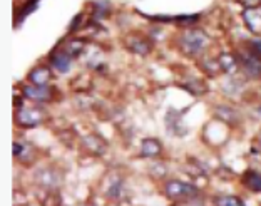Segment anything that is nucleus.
<instances>
[{
  "mask_svg": "<svg viewBox=\"0 0 261 206\" xmlns=\"http://www.w3.org/2000/svg\"><path fill=\"white\" fill-rule=\"evenodd\" d=\"M207 44V35L199 29H189L179 37L181 50L188 56H196L204 49Z\"/></svg>",
  "mask_w": 261,
  "mask_h": 206,
  "instance_id": "nucleus-1",
  "label": "nucleus"
},
{
  "mask_svg": "<svg viewBox=\"0 0 261 206\" xmlns=\"http://www.w3.org/2000/svg\"><path fill=\"white\" fill-rule=\"evenodd\" d=\"M238 61L241 64L243 70H245V74L250 79L261 78V56H258L256 52H253L251 49L241 52L238 56Z\"/></svg>",
  "mask_w": 261,
  "mask_h": 206,
  "instance_id": "nucleus-2",
  "label": "nucleus"
},
{
  "mask_svg": "<svg viewBox=\"0 0 261 206\" xmlns=\"http://www.w3.org/2000/svg\"><path fill=\"white\" fill-rule=\"evenodd\" d=\"M198 190L193 185L182 183V181L171 179L164 185V195L169 199H181V198H191L194 196Z\"/></svg>",
  "mask_w": 261,
  "mask_h": 206,
  "instance_id": "nucleus-3",
  "label": "nucleus"
},
{
  "mask_svg": "<svg viewBox=\"0 0 261 206\" xmlns=\"http://www.w3.org/2000/svg\"><path fill=\"white\" fill-rule=\"evenodd\" d=\"M44 121V111L37 108L19 109L15 114V122L22 127H35Z\"/></svg>",
  "mask_w": 261,
  "mask_h": 206,
  "instance_id": "nucleus-4",
  "label": "nucleus"
},
{
  "mask_svg": "<svg viewBox=\"0 0 261 206\" xmlns=\"http://www.w3.org/2000/svg\"><path fill=\"white\" fill-rule=\"evenodd\" d=\"M23 97L35 102H49L54 97V87L50 86H25L23 87Z\"/></svg>",
  "mask_w": 261,
  "mask_h": 206,
  "instance_id": "nucleus-5",
  "label": "nucleus"
},
{
  "mask_svg": "<svg viewBox=\"0 0 261 206\" xmlns=\"http://www.w3.org/2000/svg\"><path fill=\"white\" fill-rule=\"evenodd\" d=\"M61 174L57 173V169H50V168H42L35 173V183L39 186H42L44 190L50 191L57 188V185L61 183Z\"/></svg>",
  "mask_w": 261,
  "mask_h": 206,
  "instance_id": "nucleus-6",
  "label": "nucleus"
},
{
  "mask_svg": "<svg viewBox=\"0 0 261 206\" xmlns=\"http://www.w3.org/2000/svg\"><path fill=\"white\" fill-rule=\"evenodd\" d=\"M50 64L57 72L65 74V72H69L70 67H72V57H70L65 50L57 49V50H54V54L50 56Z\"/></svg>",
  "mask_w": 261,
  "mask_h": 206,
  "instance_id": "nucleus-7",
  "label": "nucleus"
},
{
  "mask_svg": "<svg viewBox=\"0 0 261 206\" xmlns=\"http://www.w3.org/2000/svg\"><path fill=\"white\" fill-rule=\"evenodd\" d=\"M126 45L130 52L141 54V56H146L147 52L151 50V44L147 42L144 37H141V35H130V37H127Z\"/></svg>",
  "mask_w": 261,
  "mask_h": 206,
  "instance_id": "nucleus-8",
  "label": "nucleus"
},
{
  "mask_svg": "<svg viewBox=\"0 0 261 206\" xmlns=\"http://www.w3.org/2000/svg\"><path fill=\"white\" fill-rule=\"evenodd\" d=\"M243 19L246 22V27L253 34H261V10L258 9H246L243 12Z\"/></svg>",
  "mask_w": 261,
  "mask_h": 206,
  "instance_id": "nucleus-9",
  "label": "nucleus"
},
{
  "mask_svg": "<svg viewBox=\"0 0 261 206\" xmlns=\"http://www.w3.org/2000/svg\"><path fill=\"white\" fill-rule=\"evenodd\" d=\"M218 62H219V66H221V70L226 74H234L240 67L238 57L234 54H231V52H221L218 57Z\"/></svg>",
  "mask_w": 261,
  "mask_h": 206,
  "instance_id": "nucleus-10",
  "label": "nucleus"
},
{
  "mask_svg": "<svg viewBox=\"0 0 261 206\" xmlns=\"http://www.w3.org/2000/svg\"><path fill=\"white\" fill-rule=\"evenodd\" d=\"M161 151H163V146L161 143H159L158 139H151V138H147L142 141V144H141V156H144V158H156L161 154Z\"/></svg>",
  "mask_w": 261,
  "mask_h": 206,
  "instance_id": "nucleus-11",
  "label": "nucleus"
},
{
  "mask_svg": "<svg viewBox=\"0 0 261 206\" xmlns=\"http://www.w3.org/2000/svg\"><path fill=\"white\" fill-rule=\"evenodd\" d=\"M243 185L253 193H261V173L254 171V169H248L243 174Z\"/></svg>",
  "mask_w": 261,
  "mask_h": 206,
  "instance_id": "nucleus-12",
  "label": "nucleus"
},
{
  "mask_svg": "<svg viewBox=\"0 0 261 206\" xmlns=\"http://www.w3.org/2000/svg\"><path fill=\"white\" fill-rule=\"evenodd\" d=\"M29 81H31L34 86H47V82L50 81L49 67H44V66L35 67L32 72L29 74Z\"/></svg>",
  "mask_w": 261,
  "mask_h": 206,
  "instance_id": "nucleus-13",
  "label": "nucleus"
},
{
  "mask_svg": "<svg viewBox=\"0 0 261 206\" xmlns=\"http://www.w3.org/2000/svg\"><path fill=\"white\" fill-rule=\"evenodd\" d=\"M185 89H188V92L194 94V96H201V94H206L207 92V86L204 84L203 81L193 78L191 81L185 84Z\"/></svg>",
  "mask_w": 261,
  "mask_h": 206,
  "instance_id": "nucleus-14",
  "label": "nucleus"
},
{
  "mask_svg": "<svg viewBox=\"0 0 261 206\" xmlns=\"http://www.w3.org/2000/svg\"><path fill=\"white\" fill-rule=\"evenodd\" d=\"M216 114H218L219 117H221V119L231 122V124H234V122H238V121H240V114L236 113L234 109L226 108V106H223V108L216 109Z\"/></svg>",
  "mask_w": 261,
  "mask_h": 206,
  "instance_id": "nucleus-15",
  "label": "nucleus"
},
{
  "mask_svg": "<svg viewBox=\"0 0 261 206\" xmlns=\"http://www.w3.org/2000/svg\"><path fill=\"white\" fill-rule=\"evenodd\" d=\"M216 206H245L238 196H221L215 201Z\"/></svg>",
  "mask_w": 261,
  "mask_h": 206,
  "instance_id": "nucleus-16",
  "label": "nucleus"
},
{
  "mask_svg": "<svg viewBox=\"0 0 261 206\" xmlns=\"http://www.w3.org/2000/svg\"><path fill=\"white\" fill-rule=\"evenodd\" d=\"M40 203H42V206H61V196H59L57 193L50 191L49 195H47V198L40 199Z\"/></svg>",
  "mask_w": 261,
  "mask_h": 206,
  "instance_id": "nucleus-17",
  "label": "nucleus"
},
{
  "mask_svg": "<svg viewBox=\"0 0 261 206\" xmlns=\"http://www.w3.org/2000/svg\"><path fill=\"white\" fill-rule=\"evenodd\" d=\"M203 64H204L203 69H204L210 75H215V74L218 72V70L221 69V66H219V62H218V59H216V61H204Z\"/></svg>",
  "mask_w": 261,
  "mask_h": 206,
  "instance_id": "nucleus-18",
  "label": "nucleus"
},
{
  "mask_svg": "<svg viewBox=\"0 0 261 206\" xmlns=\"http://www.w3.org/2000/svg\"><path fill=\"white\" fill-rule=\"evenodd\" d=\"M176 22H179L181 25H193L194 22L199 20V15H179V17H174Z\"/></svg>",
  "mask_w": 261,
  "mask_h": 206,
  "instance_id": "nucleus-19",
  "label": "nucleus"
},
{
  "mask_svg": "<svg viewBox=\"0 0 261 206\" xmlns=\"http://www.w3.org/2000/svg\"><path fill=\"white\" fill-rule=\"evenodd\" d=\"M250 45H251L253 52H256L258 56H261V39H253L250 42Z\"/></svg>",
  "mask_w": 261,
  "mask_h": 206,
  "instance_id": "nucleus-20",
  "label": "nucleus"
},
{
  "mask_svg": "<svg viewBox=\"0 0 261 206\" xmlns=\"http://www.w3.org/2000/svg\"><path fill=\"white\" fill-rule=\"evenodd\" d=\"M22 151H23V146L15 141V143H14V156L20 158V156H22Z\"/></svg>",
  "mask_w": 261,
  "mask_h": 206,
  "instance_id": "nucleus-21",
  "label": "nucleus"
},
{
  "mask_svg": "<svg viewBox=\"0 0 261 206\" xmlns=\"http://www.w3.org/2000/svg\"><path fill=\"white\" fill-rule=\"evenodd\" d=\"M81 19H82V14H77V15H75V19L72 20V25H70V31H75V29L79 27Z\"/></svg>",
  "mask_w": 261,
  "mask_h": 206,
  "instance_id": "nucleus-22",
  "label": "nucleus"
},
{
  "mask_svg": "<svg viewBox=\"0 0 261 206\" xmlns=\"http://www.w3.org/2000/svg\"><path fill=\"white\" fill-rule=\"evenodd\" d=\"M258 143H259V146H261V134H259V138H258Z\"/></svg>",
  "mask_w": 261,
  "mask_h": 206,
  "instance_id": "nucleus-23",
  "label": "nucleus"
}]
</instances>
